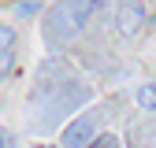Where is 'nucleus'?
I'll list each match as a JSON object with an SVG mask.
<instances>
[{
	"label": "nucleus",
	"instance_id": "obj_6",
	"mask_svg": "<svg viewBox=\"0 0 156 148\" xmlns=\"http://www.w3.org/2000/svg\"><path fill=\"white\" fill-rule=\"evenodd\" d=\"M15 45H19V33H15V26H8V22H0V56H8V52H15Z\"/></svg>",
	"mask_w": 156,
	"mask_h": 148
},
{
	"label": "nucleus",
	"instance_id": "obj_7",
	"mask_svg": "<svg viewBox=\"0 0 156 148\" xmlns=\"http://www.w3.org/2000/svg\"><path fill=\"white\" fill-rule=\"evenodd\" d=\"M15 74V52H8V56H0V82H8Z\"/></svg>",
	"mask_w": 156,
	"mask_h": 148
},
{
	"label": "nucleus",
	"instance_id": "obj_4",
	"mask_svg": "<svg viewBox=\"0 0 156 148\" xmlns=\"http://www.w3.org/2000/svg\"><path fill=\"white\" fill-rule=\"evenodd\" d=\"M134 100H138L141 111H152V115H156V78L152 82H141L138 89H134Z\"/></svg>",
	"mask_w": 156,
	"mask_h": 148
},
{
	"label": "nucleus",
	"instance_id": "obj_1",
	"mask_svg": "<svg viewBox=\"0 0 156 148\" xmlns=\"http://www.w3.org/2000/svg\"><path fill=\"white\" fill-rule=\"evenodd\" d=\"M108 0H56L52 8L41 11V37L52 52L67 48L74 37H82V30L93 22V15L101 11Z\"/></svg>",
	"mask_w": 156,
	"mask_h": 148
},
{
	"label": "nucleus",
	"instance_id": "obj_3",
	"mask_svg": "<svg viewBox=\"0 0 156 148\" xmlns=\"http://www.w3.org/2000/svg\"><path fill=\"white\" fill-rule=\"evenodd\" d=\"M145 26H149V8H145V0H119V4H115V33H119V37L134 41Z\"/></svg>",
	"mask_w": 156,
	"mask_h": 148
},
{
	"label": "nucleus",
	"instance_id": "obj_8",
	"mask_svg": "<svg viewBox=\"0 0 156 148\" xmlns=\"http://www.w3.org/2000/svg\"><path fill=\"white\" fill-rule=\"evenodd\" d=\"M0 148H8V133H4V130H0Z\"/></svg>",
	"mask_w": 156,
	"mask_h": 148
},
{
	"label": "nucleus",
	"instance_id": "obj_9",
	"mask_svg": "<svg viewBox=\"0 0 156 148\" xmlns=\"http://www.w3.org/2000/svg\"><path fill=\"white\" fill-rule=\"evenodd\" d=\"M152 26H156V22H152Z\"/></svg>",
	"mask_w": 156,
	"mask_h": 148
},
{
	"label": "nucleus",
	"instance_id": "obj_5",
	"mask_svg": "<svg viewBox=\"0 0 156 148\" xmlns=\"http://www.w3.org/2000/svg\"><path fill=\"white\" fill-rule=\"evenodd\" d=\"M41 11H45V0H19V4H15L19 18H37Z\"/></svg>",
	"mask_w": 156,
	"mask_h": 148
},
{
	"label": "nucleus",
	"instance_id": "obj_2",
	"mask_svg": "<svg viewBox=\"0 0 156 148\" xmlns=\"http://www.w3.org/2000/svg\"><path fill=\"white\" fill-rule=\"evenodd\" d=\"M97 133H101V119L97 111H86V115H74L63 133H60V148H93Z\"/></svg>",
	"mask_w": 156,
	"mask_h": 148
}]
</instances>
